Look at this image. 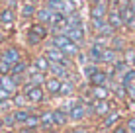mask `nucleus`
Segmentation results:
<instances>
[{"label": "nucleus", "instance_id": "f257e3e1", "mask_svg": "<svg viewBox=\"0 0 135 133\" xmlns=\"http://www.w3.org/2000/svg\"><path fill=\"white\" fill-rule=\"evenodd\" d=\"M26 82V76H16V75H6V76H0V86L6 88L8 92L16 94L18 90L24 86Z\"/></svg>", "mask_w": 135, "mask_h": 133}, {"label": "nucleus", "instance_id": "f03ea898", "mask_svg": "<svg viewBox=\"0 0 135 133\" xmlns=\"http://www.w3.org/2000/svg\"><path fill=\"white\" fill-rule=\"evenodd\" d=\"M0 59H2L4 63H8L10 67H14L16 63L22 61V51L16 47V45H8L6 49H2V53H0Z\"/></svg>", "mask_w": 135, "mask_h": 133}, {"label": "nucleus", "instance_id": "7ed1b4c3", "mask_svg": "<svg viewBox=\"0 0 135 133\" xmlns=\"http://www.w3.org/2000/svg\"><path fill=\"white\" fill-rule=\"evenodd\" d=\"M22 92L27 96V100H30L31 104H39V102H43V98H45L43 86H27V84H24L22 86Z\"/></svg>", "mask_w": 135, "mask_h": 133}, {"label": "nucleus", "instance_id": "20e7f679", "mask_svg": "<svg viewBox=\"0 0 135 133\" xmlns=\"http://www.w3.org/2000/svg\"><path fill=\"white\" fill-rule=\"evenodd\" d=\"M110 12L108 2H100V4H92L90 6V18H96V20H106Z\"/></svg>", "mask_w": 135, "mask_h": 133}, {"label": "nucleus", "instance_id": "39448f33", "mask_svg": "<svg viewBox=\"0 0 135 133\" xmlns=\"http://www.w3.org/2000/svg\"><path fill=\"white\" fill-rule=\"evenodd\" d=\"M43 55L49 59L51 63H63L65 59H67V55H65L61 49H57L55 45H51V43L47 45V47H45V53H43Z\"/></svg>", "mask_w": 135, "mask_h": 133}, {"label": "nucleus", "instance_id": "423d86ee", "mask_svg": "<svg viewBox=\"0 0 135 133\" xmlns=\"http://www.w3.org/2000/svg\"><path fill=\"white\" fill-rule=\"evenodd\" d=\"M65 35H67L73 43H76V45L84 43V27H82V26H78V27H67Z\"/></svg>", "mask_w": 135, "mask_h": 133}, {"label": "nucleus", "instance_id": "0eeeda50", "mask_svg": "<svg viewBox=\"0 0 135 133\" xmlns=\"http://www.w3.org/2000/svg\"><path fill=\"white\" fill-rule=\"evenodd\" d=\"M14 22H16V12L12 8H2L0 10V24L4 27H12Z\"/></svg>", "mask_w": 135, "mask_h": 133}, {"label": "nucleus", "instance_id": "6e6552de", "mask_svg": "<svg viewBox=\"0 0 135 133\" xmlns=\"http://www.w3.org/2000/svg\"><path fill=\"white\" fill-rule=\"evenodd\" d=\"M112 112V102L108 100H94V114L100 117H106Z\"/></svg>", "mask_w": 135, "mask_h": 133}, {"label": "nucleus", "instance_id": "1a4fd4ad", "mask_svg": "<svg viewBox=\"0 0 135 133\" xmlns=\"http://www.w3.org/2000/svg\"><path fill=\"white\" fill-rule=\"evenodd\" d=\"M53 14H55V12H51L47 6L37 8V12H35V22H37V24H43V26H49V22H51V18H53Z\"/></svg>", "mask_w": 135, "mask_h": 133}, {"label": "nucleus", "instance_id": "9d476101", "mask_svg": "<svg viewBox=\"0 0 135 133\" xmlns=\"http://www.w3.org/2000/svg\"><path fill=\"white\" fill-rule=\"evenodd\" d=\"M45 92L49 96H59V92H61V80L55 78V76H49L45 80Z\"/></svg>", "mask_w": 135, "mask_h": 133}, {"label": "nucleus", "instance_id": "9b49d317", "mask_svg": "<svg viewBox=\"0 0 135 133\" xmlns=\"http://www.w3.org/2000/svg\"><path fill=\"white\" fill-rule=\"evenodd\" d=\"M106 22L114 27V29H119V27H123V18H122V14H119V10H110L108 12V18H106Z\"/></svg>", "mask_w": 135, "mask_h": 133}, {"label": "nucleus", "instance_id": "f8f14e48", "mask_svg": "<svg viewBox=\"0 0 135 133\" xmlns=\"http://www.w3.org/2000/svg\"><path fill=\"white\" fill-rule=\"evenodd\" d=\"M33 114V110L31 108H22V110H12V116H14V120H16L18 125H26V121H27V117Z\"/></svg>", "mask_w": 135, "mask_h": 133}, {"label": "nucleus", "instance_id": "ddd939ff", "mask_svg": "<svg viewBox=\"0 0 135 133\" xmlns=\"http://www.w3.org/2000/svg\"><path fill=\"white\" fill-rule=\"evenodd\" d=\"M74 92H76V82L74 80H61V92H59V96H63V98H73Z\"/></svg>", "mask_w": 135, "mask_h": 133}, {"label": "nucleus", "instance_id": "4468645a", "mask_svg": "<svg viewBox=\"0 0 135 133\" xmlns=\"http://www.w3.org/2000/svg\"><path fill=\"white\" fill-rule=\"evenodd\" d=\"M112 90L108 86H92L90 88V98L92 100H108Z\"/></svg>", "mask_w": 135, "mask_h": 133}, {"label": "nucleus", "instance_id": "2eb2a0df", "mask_svg": "<svg viewBox=\"0 0 135 133\" xmlns=\"http://www.w3.org/2000/svg\"><path fill=\"white\" fill-rule=\"evenodd\" d=\"M35 12H37V8H35V2H30V0H26V2L20 6V16L24 18V20L35 18Z\"/></svg>", "mask_w": 135, "mask_h": 133}, {"label": "nucleus", "instance_id": "dca6fc26", "mask_svg": "<svg viewBox=\"0 0 135 133\" xmlns=\"http://www.w3.org/2000/svg\"><path fill=\"white\" fill-rule=\"evenodd\" d=\"M84 117H86V110H84V104H82V102H78L76 106L69 112V120H73V121H76V123L82 121Z\"/></svg>", "mask_w": 135, "mask_h": 133}, {"label": "nucleus", "instance_id": "f3484780", "mask_svg": "<svg viewBox=\"0 0 135 133\" xmlns=\"http://www.w3.org/2000/svg\"><path fill=\"white\" fill-rule=\"evenodd\" d=\"M119 120H122V112H110L108 116L102 120V129H110V127L118 125Z\"/></svg>", "mask_w": 135, "mask_h": 133}, {"label": "nucleus", "instance_id": "a211bd4d", "mask_svg": "<svg viewBox=\"0 0 135 133\" xmlns=\"http://www.w3.org/2000/svg\"><path fill=\"white\" fill-rule=\"evenodd\" d=\"M110 80V76H108V72H104L100 68L98 72H94V75L88 78V82H90V86H106V82Z\"/></svg>", "mask_w": 135, "mask_h": 133}, {"label": "nucleus", "instance_id": "6ab92c4d", "mask_svg": "<svg viewBox=\"0 0 135 133\" xmlns=\"http://www.w3.org/2000/svg\"><path fill=\"white\" fill-rule=\"evenodd\" d=\"M67 121H69V114L67 112H63L61 108L59 110H53V127H63V125H67Z\"/></svg>", "mask_w": 135, "mask_h": 133}, {"label": "nucleus", "instance_id": "aec40b11", "mask_svg": "<svg viewBox=\"0 0 135 133\" xmlns=\"http://www.w3.org/2000/svg\"><path fill=\"white\" fill-rule=\"evenodd\" d=\"M12 104H14V110H22V108H30V100L24 92H16L12 96Z\"/></svg>", "mask_w": 135, "mask_h": 133}, {"label": "nucleus", "instance_id": "412c9836", "mask_svg": "<svg viewBox=\"0 0 135 133\" xmlns=\"http://www.w3.org/2000/svg\"><path fill=\"white\" fill-rule=\"evenodd\" d=\"M39 117H41V123H39L41 131H47V129L53 127V110H47V112L39 114Z\"/></svg>", "mask_w": 135, "mask_h": 133}, {"label": "nucleus", "instance_id": "4be33fe9", "mask_svg": "<svg viewBox=\"0 0 135 133\" xmlns=\"http://www.w3.org/2000/svg\"><path fill=\"white\" fill-rule=\"evenodd\" d=\"M33 67L37 68L39 72H49V67H51V61L45 55H37V57L33 59Z\"/></svg>", "mask_w": 135, "mask_h": 133}, {"label": "nucleus", "instance_id": "5701e85b", "mask_svg": "<svg viewBox=\"0 0 135 133\" xmlns=\"http://www.w3.org/2000/svg\"><path fill=\"white\" fill-rule=\"evenodd\" d=\"M30 31H33L35 35H39L41 39L45 41V37L49 35V27L47 26H43V24H37V22H33V24L30 26Z\"/></svg>", "mask_w": 135, "mask_h": 133}, {"label": "nucleus", "instance_id": "b1692460", "mask_svg": "<svg viewBox=\"0 0 135 133\" xmlns=\"http://www.w3.org/2000/svg\"><path fill=\"white\" fill-rule=\"evenodd\" d=\"M61 51L67 55L69 59H73V57H78V55H80V45H76V43H73V41H71V43L65 45Z\"/></svg>", "mask_w": 135, "mask_h": 133}, {"label": "nucleus", "instance_id": "393cba45", "mask_svg": "<svg viewBox=\"0 0 135 133\" xmlns=\"http://www.w3.org/2000/svg\"><path fill=\"white\" fill-rule=\"evenodd\" d=\"M45 6L55 14H65V0H47Z\"/></svg>", "mask_w": 135, "mask_h": 133}, {"label": "nucleus", "instance_id": "a878e982", "mask_svg": "<svg viewBox=\"0 0 135 133\" xmlns=\"http://www.w3.org/2000/svg\"><path fill=\"white\" fill-rule=\"evenodd\" d=\"M67 43H71V39L65 33H53V37H51V45H55L57 49H63Z\"/></svg>", "mask_w": 135, "mask_h": 133}, {"label": "nucleus", "instance_id": "bb28decb", "mask_svg": "<svg viewBox=\"0 0 135 133\" xmlns=\"http://www.w3.org/2000/svg\"><path fill=\"white\" fill-rule=\"evenodd\" d=\"M27 68H30V65H27V61H24V59H22L20 63H16V65L12 67L10 75H16V76H26Z\"/></svg>", "mask_w": 135, "mask_h": 133}, {"label": "nucleus", "instance_id": "cd10ccee", "mask_svg": "<svg viewBox=\"0 0 135 133\" xmlns=\"http://www.w3.org/2000/svg\"><path fill=\"white\" fill-rule=\"evenodd\" d=\"M115 61H118V51H114L112 47L104 49V53H102V63H108V65H114Z\"/></svg>", "mask_w": 135, "mask_h": 133}, {"label": "nucleus", "instance_id": "c85d7f7f", "mask_svg": "<svg viewBox=\"0 0 135 133\" xmlns=\"http://www.w3.org/2000/svg\"><path fill=\"white\" fill-rule=\"evenodd\" d=\"M67 24H69V27H78V26H82V20H80V14H78V10L67 16Z\"/></svg>", "mask_w": 135, "mask_h": 133}, {"label": "nucleus", "instance_id": "c756f323", "mask_svg": "<svg viewBox=\"0 0 135 133\" xmlns=\"http://www.w3.org/2000/svg\"><path fill=\"white\" fill-rule=\"evenodd\" d=\"M2 123H4V129H6V131H12L14 127H20V125L16 123V120H14L12 112H10V114H6V116L2 117Z\"/></svg>", "mask_w": 135, "mask_h": 133}, {"label": "nucleus", "instance_id": "7c9ffc66", "mask_svg": "<svg viewBox=\"0 0 135 133\" xmlns=\"http://www.w3.org/2000/svg\"><path fill=\"white\" fill-rule=\"evenodd\" d=\"M133 80H135V71H133V68H131V71H125L122 75V78H119V82H122L123 86H129Z\"/></svg>", "mask_w": 135, "mask_h": 133}, {"label": "nucleus", "instance_id": "2f4dec72", "mask_svg": "<svg viewBox=\"0 0 135 133\" xmlns=\"http://www.w3.org/2000/svg\"><path fill=\"white\" fill-rule=\"evenodd\" d=\"M39 123H41V117L37 116V114H31V116L27 117V121H26V127H30V129H37Z\"/></svg>", "mask_w": 135, "mask_h": 133}, {"label": "nucleus", "instance_id": "473e14b6", "mask_svg": "<svg viewBox=\"0 0 135 133\" xmlns=\"http://www.w3.org/2000/svg\"><path fill=\"white\" fill-rule=\"evenodd\" d=\"M14 110V104L12 100H0V116H6Z\"/></svg>", "mask_w": 135, "mask_h": 133}, {"label": "nucleus", "instance_id": "72a5a7b5", "mask_svg": "<svg viewBox=\"0 0 135 133\" xmlns=\"http://www.w3.org/2000/svg\"><path fill=\"white\" fill-rule=\"evenodd\" d=\"M78 102H80L78 98H76V100H74V98H65V102L61 104V110H63V112H67V114H69V112H71V110H73V108H74V106L78 104Z\"/></svg>", "mask_w": 135, "mask_h": 133}, {"label": "nucleus", "instance_id": "f704fd0d", "mask_svg": "<svg viewBox=\"0 0 135 133\" xmlns=\"http://www.w3.org/2000/svg\"><path fill=\"white\" fill-rule=\"evenodd\" d=\"M90 24H92V29L98 33V31H100L106 24H108V22H106V20H96V18H90Z\"/></svg>", "mask_w": 135, "mask_h": 133}, {"label": "nucleus", "instance_id": "c9c22d12", "mask_svg": "<svg viewBox=\"0 0 135 133\" xmlns=\"http://www.w3.org/2000/svg\"><path fill=\"white\" fill-rule=\"evenodd\" d=\"M110 41H112V49L114 51H122L123 49V39L122 37H112Z\"/></svg>", "mask_w": 135, "mask_h": 133}, {"label": "nucleus", "instance_id": "e433bc0d", "mask_svg": "<svg viewBox=\"0 0 135 133\" xmlns=\"http://www.w3.org/2000/svg\"><path fill=\"white\" fill-rule=\"evenodd\" d=\"M41 41H43V39H41L39 35H35L33 31H27V43H30V45H39Z\"/></svg>", "mask_w": 135, "mask_h": 133}, {"label": "nucleus", "instance_id": "4c0bfd02", "mask_svg": "<svg viewBox=\"0 0 135 133\" xmlns=\"http://www.w3.org/2000/svg\"><path fill=\"white\" fill-rule=\"evenodd\" d=\"M123 61L127 63V65H135V49H125V57H123Z\"/></svg>", "mask_w": 135, "mask_h": 133}, {"label": "nucleus", "instance_id": "58836bf2", "mask_svg": "<svg viewBox=\"0 0 135 133\" xmlns=\"http://www.w3.org/2000/svg\"><path fill=\"white\" fill-rule=\"evenodd\" d=\"M10 71H12V67L8 65V63H4L2 59H0V76H6V75H10Z\"/></svg>", "mask_w": 135, "mask_h": 133}, {"label": "nucleus", "instance_id": "ea45409f", "mask_svg": "<svg viewBox=\"0 0 135 133\" xmlns=\"http://www.w3.org/2000/svg\"><path fill=\"white\" fill-rule=\"evenodd\" d=\"M69 133H92V131L88 129L86 125H76V127H73V129L69 131Z\"/></svg>", "mask_w": 135, "mask_h": 133}, {"label": "nucleus", "instance_id": "a19ab883", "mask_svg": "<svg viewBox=\"0 0 135 133\" xmlns=\"http://www.w3.org/2000/svg\"><path fill=\"white\" fill-rule=\"evenodd\" d=\"M12 92H8L6 88H2V86H0V100H12Z\"/></svg>", "mask_w": 135, "mask_h": 133}, {"label": "nucleus", "instance_id": "79ce46f5", "mask_svg": "<svg viewBox=\"0 0 135 133\" xmlns=\"http://www.w3.org/2000/svg\"><path fill=\"white\" fill-rule=\"evenodd\" d=\"M125 127H127V131L129 133H135V116L133 117H129L127 123H125Z\"/></svg>", "mask_w": 135, "mask_h": 133}, {"label": "nucleus", "instance_id": "37998d69", "mask_svg": "<svg viewBox=\"0 0 135 133\" xmlns=\"http://www.w3.org/2000/svg\"><path fill=\"white\" fill-rule=\"evenodd\" d=\"M125 88H127V96H129L131 100H135V82H131V84L125 86Z\"/></svg>", "mask_w": 135, "mask_h": 133}, {"label": "nucleus", "instance_id": "c03bdc74", "mask_svg": "<svg viewBox=\"0 0 135 133\" xmlns=\"http://www.w3.org/2000/svg\"><path fill=\"white\" fill-rule=\"evenodd\" d=\"M6 4H8L6 8H12V10H16V6H18V0H6Z\"/></svg>", "mask_w": 135, "mask_h": 133}, {"label": "nucleus", "instance_id": "a18cd8bd", "mask_svg": "<svg viewBox=\"0 0 135 133\" xmlns=\"http://www.w3.org/2000/svg\"><path fill=\"white\" fill-rule=\"evenodd\" d=\"M112 133H127V127H123V125H118Z\"/></svg>", "mask_w": 135, "mask_h": 133}, {"label": "nucleus", "instance_id": "49530a36", "mask_svg": "<svg viewBox=\"0 0 135 133\" xmlns=\"http://www.w3.org/2000/svg\"><path fill=\"white\" fill-rule=\"evenodd\" d=\"M43 133H61V131H59L57 127H51V129H47V131H43Z\"/></svg>", "mask_w": 135, "mask_h": 133}, {"label": "nucleus", "instance_id": "de8ad7c7", "mask_svg": "<svg viewBox=\"0 0 135 133\" xmlns=\"http://www.w3.org/2000/svg\"><path fill=\"white\" fill-rule=\"evenodd\" d=\"M129 8H131L133 14H135V0H131V2H129Z\"/></svg>", "mask_w": 135, "mask_h": 133}, {"label": "nucleus", "instance_id": "09e8293b", "mask_svg": "<svg viewBox=\"0 0 135 133\" xmlns=\"http://www.w3.org/2000/svg\"><path fill=\"white\" fill-rule=\"evenodd\" d=\"M90 4H100V2H106V0H88Z\"/></svg>", "mask_w": 135, "mask_h": 133}, {"label": "nucleus", "instance_id": "8fccbe9b", "mask_svg": "<svg viewBox=\"0 0 135 133\" xmlns=\"http://www.w3.org/2000/svg\"><path fill=\"white\" fill-rule=\"evenodd\" d=\"M2 41H4V33L0 31V43H2Z\"/></svg>", "mask_w": 135, "mask_h": 133}, {"label": "nucleus", "instance_id": "3c124183", "mask_svg": "<svg viewBox=\"0 0 135 133\" xmlns=\"http://www.w3.org/2000/svg\"><path fill=\"white\" fill-rule=\"evenodd\" d=\"M4 129V123H2V120H0V131H2Z\"/></svg>", "mask_w": 135, "mask_h": 133}, {"label": "nucleus", "instance_id": "603ef678", "mask_svg": "<svg viewBox=\"0 0 135 133\" xmlns=\"http://www.w3.org/2000/svg\"><path fill=\"white\" fill-rule=\"evenodd\" d=\"M30 2H35V0H30Z\"/></svg>", "mask_w": 135, "mask_h": 133}, {"label": "nucleus", "instance_id": "864d4df0", "mask_svg": "<svg viewBox=\"0 0 135 133\" xmlns=\"http://www.w3.org/2000/svg\"><path fill=\"white\" fill-rule=\"evenodd\" d=\"M0 53H2V49H0Z\"/></svg>", "mask_w": 135, "mask_h": 133}, {"label": "nucleus", "instance_id": "5fc2aeb1", "mask_svg": "<svg viewBox=\"0 0 135 133\" xmlns=\"http://www.w3.org/2000/svg\"><path fill=\"white\" fill-rule=\"evenodd\" d=\"M35 133H39V131H35Z\"/></svg>", "mask_w": 135, "mask_h": 133}, {"label": "nucleus", "instance_id": "6e6d98bb", "mask_svg": "<svg viewBox=\"0 0 135 133\" xmlns=\"http://www.w3.org/2000/svg\"><path fill=\"white\" fill-rule=\"evenodd\" d=\"M0 26H2V24H0Z\"/></svg>", "mask_w": 135, "mask_h": 133}]
</instances>
